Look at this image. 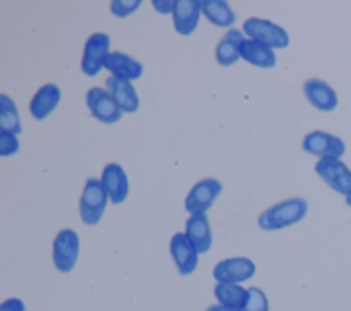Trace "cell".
I'll return each instance as SVG.
<instances>
[{"instance_id": "obj_17", "label": "cell", "mask_w": 351, "mask_h": 311, "mask_svg": "<svg viewBox=\"0 0 351 311\" xmlns=\"http://www.w3.org/2000/svg\"><path fill=\"white\" fill-rule=\"evenodd\" d=\"M60 101V89L55 84L43 85L32 97L29 111L36 119L47 118Z\"/></svg>"}, {"instance_id": "obj_15", "label": "cell", "mask_w": 351, "mask_h": 311, "mask_svg": "<svg viewBox=\"0 0 351 311\" xmlns=\"http://www.w3.org/2000/svg\"><path fill=\"white\" fill-rule=\"evenodd\" d=\"M106 88L123 112H134L138 108V96L129 79L111 75L106 79Z\"/></svg>"}, {"instance_id": "obj_8", "label": "cell", "mask_w": 351, "mask_h": 311, "mask_svg": "<svg viewBox=\"0 0 351 311\" xmlns=\"http://www.w3.org/2000/svg\"><path fill=\"white\" fill-rule=\"evenodd\" d=\"M222 190V184L215 178H204L193 185L185 199V210L193 214H204Z\"/></svg>"}, {"instance_id": "obj_19", "label": "cell", "mask_w": 351, "mask_h": 311, "mask_svg": "<svg viewBox=\"0 0 351 311\" xmlns=\"http://www.w3.org/2000/svg\"><path fill=\"white\" fill-rule=\"evenodd\" d=\"M104 69L112 73V75L125 78V79H138L143 74V64L136 60L134 58L129 56L128 53H123L121 51L110 52Z\"/></svg>"}, {"instance_id": "obj_23", "label": "cell", "mask_w": 351, "mask_h": 311, "mask_svg": "<svg viewBox=\"0 0 351 311\" xmlns=\"http://www.w3.org/2000/svg\"><path fill=\"white\" fill-rule=\"evenodd\" d=\"M0 127L3 132L18 134L22 132L15 103L7 95H0Z\"/></svg>"}, {"instance_id": "obj_5", "label": "cell", "mask_w": 351, "mask_h": 311, "mask_svg": "<svg viewBox=\"0 0 351 311\" xmlns=\"http://www.w3.org/2000/svg\"><path fill=\"white\" fill-rule=\"evenodd\" d=\"M302 148L304 152L319 156L321 159H340L346 153V142L340 137L322 130H313L307 133L303 138Z\"/></svg>"}, {"instance_id": "obj_25", "label": "cell", "mask_w": 351, "mask_h": 311, "mask_svg": "<svg viewBox=\"0 0 351 311\" xmlns=\"http://www.w3.org/2000/svg\"><path fill=\"white\" fill-rule=\"evenodd\" d=\"M140 0H112L110 3L111 12L118 18H126L140 7Z\"/></svg>"}, {"instance_id": "obj_30", "label": "cell", "mask_w": 351, "mask_h": 311, "mask_svg": "<svg viewBox=\"0 0 351 311\" xmlns=\"http://www.w3.org/2000/svg\"><path fill=\"white\" fill-rule=\"evenodd\" d=\"M346 204L351 207V193L348 196H346Z\"/></svg>"}, {"instance_id": "obj_3", "label": "cell", "mask_w": 351, "mask_h": 311, "mask_svg": "<svg viewBox=\"0 0 351 311\" xmlns=\"http://www.w3.org/2000/svg\"><path fill=\"white\" fill-rule=\"evenodd\" d=\"M243 33L247 34L250 38L270 47L271 49L285 48L289 45V36L285 29L269 19L258 16H251L245 19L243 23Z\"/></svg>"}, {"instance_id": "obj_26", "label": "cell", "mask_w": 351, "mask_h": 311, "mask_svg": "<svg viewBox=\"0 0 351 311\" xmlns=\"http://www.w3.org/2000/svg\"><path fill=\"white\" fill-rule=\"evenodd\" d=\"M19 148V141L16 134L0 130V156L5 158L15 153Z\"/></svg>"}, {"instance_id": "obj_1", "label": "cell", "mask_w": 351, "mask_h": 311, "mask_svg": "<svg viewBox=\"0 0 351 311\" xmlns=\"http://www.w3.org/2000/svg\"><path fill=\"white\" fill-rule=\"evenodd\" d=\"M307 201L303 197H289L266 208L258 218L263 230H280L302 221L307 214Z\"/></svg>"}, {"instance_id": "obj_18", "label": "cell", "mask_w": 351, "mask_h": 311, "mask_svg": "<svg viewBox=\"0 0 351 311\" xmlns=\"http://www.w3.org/2000/svg\"><path fill=\"white\" fill-rule=\"evenodd\" d=\"M240 58L247 63L254 64L262 69H270L276 66V55L274 51L252 38H244L239 48Z\"/></svg>"}, {"instance_id": "obj_21", "label": "cell", "mask_w": 351, "mask_h": 311, "mask_svg": "<svg viewBox=\"0 0 351 311\" xmlns=\"http://www.w3.org/2000/svg\"><path fill=\"white\" fill-rule=\"evenodd\" d=\"M202 12L219 27H229L236 22V15L225 0H202Z\"/></svg>"}, {"instance_id": "obj_28", "label": "cell", "mask_w": 351, "mask_h": 311, "mask_svg": "<svg viewBox=\"0 0 351 311\" xmlns=\"http://www.w3.org/2000/svg\"><path fill=\"white\" fill-rule=\"evenodd\" d=\"M152 5L154 8L160 12V14H173V8H174V1L171 0H152Z\"/></svg>"}, {"instance_id": "obj_9", "label": "cell", "mask_w": 351, "mask_h": 311, "mask_svg": "<svg viewBox=\"0 0 351 311\" xmlns=\"http://www.w3.org/2000/svg\"><path fill=\"white\" fill-rule=\"evenodd\" d=\"M255 271L256 266L251 259L236 256L218 262L213 270V275L221 284H240L250 279Z\"/></svg>"}, {"instance_id": "obj_14", "label": "cell", "mask_w": 351, "mask_h": 311, "mask_svg": "<svg viewBox=\"0 0 351 311\" xmlns=\"http://www.w3.org/2000/svg\"><path fill=\"white\" fill-rule=\"evenodd\" d=\"M303 92L310 104L321 111H332L337 105V95L335 89L322 79H307L303 84Z\"/></svg>"}, {"instance_id": "obj_16", "label": "cell", "mask_w": 351, "mask_h": 311, "mask_svg": "<svg viewBox=\"0 0 351 311\" xmlns=\"http://www.w3.org/2000/svg\"><path fill=\"white\" fill-rule=\"evenodd\" d=\"M185 236L199 253H206L213 242L211 229L206 214H193L185 222Z\"/></svg>"}, {"instance_id": "obj_13", "label": "cell", "mask_w": 351, "mask_h": 311, "mask_svg": "<svg viewBox=\"0 0 351 311\" xmlns=\"http://www.w3.org/2000/svg\"><path fill=\"white\" fill-rule=\"evenodd\" d=\"M100 181L112 204H119L126 199L129 193V181L126 173L118 163H108L101 171Z\"/></svg>"}, {"instance_id": "obj_7", "label": "cell", "mask_w": 351, "mask_h": 311, "mask_svg": "<svg viewBox=\"0 0 351 311\" xmlns=\"http://www.w3.org/2000/svg\"><path fill=\"white\" fill-rule=\"evenodd\" d=\"M110 37L104 33H93L88 37L82 60H81V70L84 74L93 77L96 75L101 67H104V63L110 55Z\"/></svg>"}, {"instance_id": "obj_12", "label": "cell", "mask_w": 351, "mask_h": 311, "mask_svg": "<svg viewBox=\"0 0 351 311\" xmlns=\"http://www.w3.org/2000/svg\"><path fill=\"white\" fill-rule=\"evenodd\" d=\"M200 12V0H176L173 8V25L176 32L182 36L191 34L199 23Z\"/></svg>"}, {"instance_id": "obj_27", "label": "cell", "mask_w": 351, "mask_h": 311, "mask_svg": "<svg viewBox=\"0 0 351 311\" xmlns=\"http://www.w3.org/2000/svg\"><path fill=\"white\" fill-rule=\"evenodd\" d=\"M0 311H25V304L16 297L7 299L1 303Z\"/></svg>"}, {"instance_id": "obj_10", "label": "cell", "mask_w": 351, "mask_h": 311, "mask_svg": "<svg viewBox=\"0 0 351 311\" xmlns=\"http://www.w3.org/2000/svg\"><path fill=\"white\" fill-rule=\"evenodd\" d=\"M86 105L90 114L103 123H115L122 118V110L108 90L93 86L86 92Z\"/></svg>"}, {"instance_id": "obj_24", "label": "cell", "mask_w": 351, "mask_h": 311, "mask_svg": "<svg viewBox=\"0 0 351 311\" xmlns=\"http://www.w3.org/2000/svg\"><path fill=\"white\" fill-rule=\"evenodd\" d=\"M248 301L241 311H269V301L265 292L256 286L248 288Z\"/></svg>"}, {"instance_id": "obj_20", "label": "cell", "mask_w": 351, "mask_h": 311, "mask_svg": "<svg viewBox=\"0 0 351 311\" xmlns=\"http://www.w3.org/2000/svg\"><path fill=\"white\" fill-rule=\"evenodd\" d=\"M244 40V34L239 29H229L215 48V59L221 66L234 64L240 58V44Z\"/></svg>"}, {"instance_id": "obj_11", "label": "cell", "mask_w": 351, "mask_h": 311, "mask_svg": "<svg viewBox=\"0 0 351 311\" xmlns=\"http://www.w3.org/2000/svg\"><path fill=\"white\" fill-rule=\"evenodd\" d=\"M170 253L181 275H188L195 271L197 266V255L195 245L185 236V233H176L170 240Z\"/></svg>"}, {"instance_id": "obj_6", "label": "cell", "mask_w": 351, "mask_h": 311, "mask_svg": "<svg viewBox=\"0 0 351 311\" xmlns=\"http://www.w3.org/2000/svg\"><path fill=\"white\" fill-rule=\"evenodd\" d=\"M314 169L333 190L344 196L351 193V170L344 162L335 158H325L319 159Z\"/></svg>"}, {"instance_id": "obj_29", "label": "cell", "mask_w": 351, "mask_h": 311, "mask_svg": "<svg viewBox=\"0 0 351 311\" xmlns=\"http://www.w3.org/2000/svg\"><path fill=\"white\" fill-rule=\"evenodd\" d=\"M206 311H241V310L230 308V307H226V306H222V304H214V306H210Z\"/></svg>"}, {"instance_id": "obj_22", "label": "cell", "mask_w": 351, "mask_h": 311, "mask_svg": "<svg viewBox=\"0 0 351 311\" xmlns=\"http://www.w3.org/2000/svg\"><path fill=\"white\" fill-rule=\"evenodd\" d=\"M214 295L219 304L243 310L248 301V289L243 288L239 284H221L218 282L214 288Z\"/></svg>"}, {"instance_id": "obj_2", "label": "cell", "mask_w": 351, "mask_h": 311, "mask_svg": "<svg viewBox=\"0 0 351 311\" xmlns=\"http://www.w3.org/2000/svg\"><path fill=\"white\" fill-rule=\"evenodd\" d=\"M108 199V193L100 179H86L80 199V215L82 222L89 226L97 225L103 216Z\"/></svg>"}, {"instance_id": "obj_4", "label": "cell", "mask_w": 351, "mask_h": 311, "mask_svg": "<svg viewBox=\"0 0 351 311\" xmlns=\"http://www.w3.org/2000/svg\"><path fill=\"white\" fill-rule=\"evenodd\" d=\"M80 252L78 234L71 229H62L52 247V259L55 267L62 273H69L77 263Z\"/></svg>"}]
</instances>
